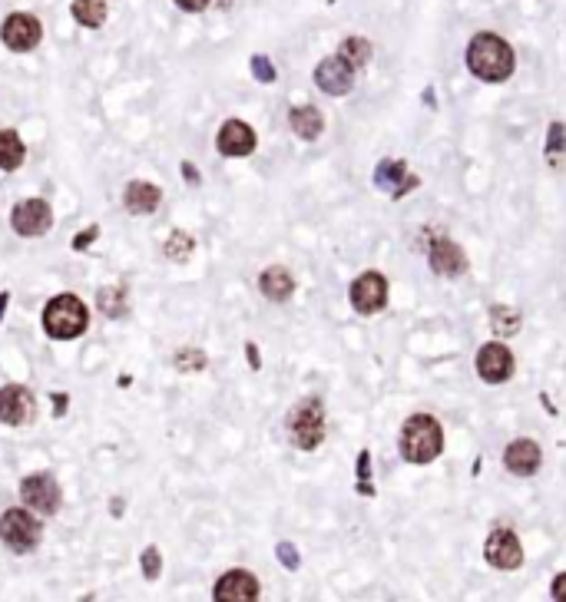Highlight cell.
I'll return each mask as SVG.
<instances>
[{"mask_svg":"<svg viewBox=\"0 0 566 602\" xmlns=\"http://www.w3.org/2000/svg\"><path fill=\"white\" fill-rule=\"evenodd\" d=\"M23 156H27V149H23L21 136L13 133V130H0V169L13 173L23 163Z\"/></svg>","mask_w":566,"mask_h":602,"instance_id":"cell-23","label":"cell"},{"mask_svg":"<svg viewBox=\"0 0 566 602\" xmlns=\"http://www.w3.org/2000/svg\"><path fill=\"white\" fill-rule=\"evenodd\" d=\"M11 225H13V232L23 235V238H37V235L50 232V225H53L50 202H47V199H23V202L13 205Z\"/></svg>","mask_w":566,"mask_h":602,"instance_id":"cell-9","label":"cell"},{"mask_svg":"<svg viewBox=\"0 0 566 602\" xmlns=\"http://www.w3.org/2000/svg\"><path fill=\"white\" fill-rule=\"evenodd\" d=\"M258 288H262V295L268 298V301H289L292 292H295V278L289 275V268L282 265H272L262 272V278H258Z\"/></svg>","mask_w":566,"mask_h":602,"instance_id":"cell-20","label":"cell"},{"mask_svg":"<svg viewBox=\"0 0 566 602\" xmlns=\"http://www.w3.org/2000/svg\"><path fill=\"white\" fill-rule=\"evenodd\" d=\"M53 400H57V414H63L67 410V394H57Z\"/></svg>","mask_w":566,"mask_h":602,"instance_id":"cell-40","label":"cell"},{"mask_svg":"<svg viewBox=\"0 0 566 602\" xmlns=\"http://www.w3.org/2000/svg\"><path fill=\"white\" fill-rule=\"evenodd\" d=\"M252 73H256V80H262V83H275V67H272V60H268V57H262V53H258V57H252Z\"/></svg>","mask_w":566,"mask_h":602,"instance_id":"cell-31","label":"cell"},{"mask_svg":"<svg viewBox=\"0 0 566 602\" xmlns=\"http://www.w3.org/2000/svg\"><path fill=\"white\" fill-rule=\"evenodd\" d=\"M96 235H100V225H90V229H83L80 235H73V248H76V252H83V248L90 246V242H96Z\"/></svg>","mask_w":566,"mask_h":602,"instance_id":"cell-34","label":"cell"},{"mask_svg":"<svg viewBox=\"0 0 566 602\" xmlns=\"http://www.w3.org/2000/svg\"><path fill=\"white\" fill-rule=\"evenodd\" d=\"M563 136H566L563 123H553V126H550V153H546V156H550V163H553V166L560 163V156H556V153H560V149L566 146Z\"/></svg>","mask_w":566,"mask_h":602,"instance_id":"cell-32","label":"cell"},{"mask_svg":"<svg viewBox=\"0 0 566 602\" xmlns=\"http://www.w3.org/2000/svg\"><path fill=\"white\" fill-rule=\"evenodd\" d=\"M219 602H252L258 599V580L246 570H232L216 582L212 592Z\"/></svg>","mask_w":566,"mask_h":602,"instance_id":"cell-16","label":"cell"},{"mask_svg":"<svg viewBox=\"0 0 566 602\" xmlns=\"http://www.w3.org/2000/svg\"><path fill=\"white\" fill-rule=\"evenodd\" d=\"M96 305L106 318H123L126 308H130V295H126V285H113V288H100L96 292Z\"/></svg>","mask_w":566,"mask_h":602,"instance_id":"cell-24","label":"cell"},{"mask_svg":"<svg viewBox=\"0 0 566 602\" xmlns=\"http://www.w3.org/2000/svg\"><path fill=\"white\" fill-rule=\"evenodd\" d=\"M484 556L494 570L510 572V570H520V562H524V546H520L514 530H494L484 543Z\"/></svg>","mask_w":566,"mask_h":602,"instance_id":"cell-10","label":"cell"},{"mask_svg":"<svg viewBox=\"0 0 566 602\" xmlns=\"http://www.w3.org/2000/svg\"><path fill=\"white\" fill-rule=\"evenodd\" d=\"M90 325V311L83 305L80 298L70 295V292H63V295L50 298L47 308H43V331L57 341H73V337H80Z\"/></svg>","mask_w":566,"mask_h":602,"instance_id":"cell-3","label":"cell"},{"mask_svg":"<svg viewBox=\"0 0 566 602\" xmlns=\"http://www.w3.org/2000/svg\"><path fill=\"white\" fill-rule=\"evenodd\" d=\"M427 262H431L434 272L444 278L461 275L463 268H467V258H463L461 246H454L451 238H437L431 246V252H427Z\"/></svg>","mask_w":566,"mask_h":602,"instance_id":"cell-18","label":"cell"},{"mask_svg":"<svg viewBox=\"0 0 566 602\" xmlns=\"http://www.w3.org/2000/svg\"><path fill=\"white\" fill-rule=\"evenodd\" d=\"M175 7L185 13H199V11H206L209 7V0H175Z\"/></svg>","mask_w":566,"mask_h":602,"instance_id":"cell-35","label":"cell"},{"mask_svg":"<svg viewBox=\"0 0 566 602\" xmlns=\"http://www.w3.org/2000/svg\"><path fill=\"white\" fill-rule=\"evenodd\" d=\"M553 599H560V602H566V572H560V576H556L553 580Z\"/></svg>","mask_w":566,"mask_h":602,"instance_id":"cell-36","label":"cell"},{"mask_svg":"<svg viewBox=\"0 0 566 602\" xmlns=\"http://www.w3.org/2000/svg\"><path fill=\"white\" fill-rule=\"evenodd\" d=\"M159 570H163V556H159V550H156V546H146L143 550V576L146 580H156Z\"/></svg>","mask_w":566,"mask_h":602,"instance_id":"cell-30","label":"cell"},{"mask_svg":"<svg viewBox=\"0 0 566 602\" xmlns=\"http://www.w3.org/2000/svg\"><path fill=\"white\" fill-rule=\"evenodd\" d=\"M520 318L510 311V308H494V328L500 331V335H517L520 331Z\"/></svg>","mask_w":566,"mask_h":602,"instance_id":"cell-28","label":"cell"},{"mask_svg":"<svg viewBox=\"0 0 566 602\" xmlns=\"http://www.w3.org/2000/svg\"><path fill=\"white\" fill-rule=\"evenodd\" d=\"M175 368L179 371H202L206 368V355L196 351V347H185V351L175 355Z\"/></svg>","mask_w":566,"mask_h":602,"instance_id":"cell-27","label":"cell"},{"mask_svg":"<svg viewBox=\"0 0 566 602\" xmlns=\"http://www.w3.org/2000/svg\"><path fill=\"white\" fill-rule=\"evenodd\" d=\"M315 83H319L325 93H331V96H345V93L351 90V83H355V67H351L341 53L325 57V60L319 63V70H315Z\"/></svg>","mask_w":566,"mask_h":602,"instance_id":"cell-13","label":"cell"},{"mask_svg":"<svg viewBox=\"0 0 566 602\" xmlns=\"http://www.w3.org/2000/svg\"><path fill=\"white\" fill-rule=\"evenodd\" d=\"M418 183H421V179L408 173V163H401V159H384V163H378V169H374V185L384 189L391 199L408 195L411 189H418Z\"/></svg>","mask_w":566,"mask_h":602,"instance_id":"cell-14","label":"cell"},{"mask_svg":"<svg viewBox=\"0 0 566 602\" xmlns=\"http://www.w3.org/2000/svg\"><path fill=\"white\" fill-rule=\"evenodd\" d=\"M33 414H37V404H33V394L21 384H7L0 388V424H11V427H23L31 424Z\"/></svg>","mask_w":566,"mask_h":602,"instance_id":"cell-11","label":"cell"},{"mask_svg":"<svg viewBox=\"0 0 566 602\" xmlns=\"http://www.w3.org/2000/svg\"><path fill=\"white\" fill-rule=\"evenodd\" d=\"M289 123H292V133L301 136L305 143H311V139H319L321 130H325V116H321L319 106H295V110L289 112Z\"/></svg>","mask_w":566,"mask_h":602,"instance_id":"cell-21","label":"cell"},{"mask_svg":"<svg viewBox=\"0 0 566 602\" xmlns=\"http://www.w3.org/2000/svg\"><path fill=\"white\" fill-rule=\"evenodd\" d=\"M21 500L27 510L33 513H43V517H53V513L60 510V500L63 493L57 487V480L50 473H31V477L21 480Z\"/></svg>","mask_w":566,"mask_h":602,"instance_id":"cell-6","label":"cell"},{"mask_svg":"<svg viewBox=\"0 0 566 602\" xmlns=\"http://www.w3.org/2000/svg\"><path fill=\"white\" fill-rule=\"evenodd\" d=\"M40 536H43V526L40 520L33 517V513L21 510V507H13L0 517V540L11 553H33L40 546Z\"/></svg>","mask_w":566,"mask_h":602,"instance_id":"cell-5","label":"cell"},{"mask_svg":"<svg viewBox=\"0 0 566 602\" xmlns=\"http://www.w3.org/2000/svg\"><path fill=\"white\" fill-rule=\"evenodd\" d=\"M70 13L80 27L96 31V27H103L106 23V0H73Z\"/></svg>","mask_w":566,"mask_h":602,"instance_id":"cell-22","label":"cell"},{"mask_svg":"<svg viewBox=\"0 0 566 602\" xmlns=\"http://www.w3.org/2000/svg\"><path fill=\"white\" fill-rule=\"evenodd\" d=\"M275 553H278V560L285 562V570H299V553H295V546L292 543H278L275 546Z\"/></svg>","mask_w":566,"mask_h":602,"instance_id":"cell-33","label":"cell"},{"mask_svg":"<svg viewBox=\"0 0 566 602\" xmlns=\"http://www.w3.org/2000/svg\"><path fill=\"white\" fill-rule=\"evenodd\" d=\"M246 355H248V364H252V368H258V351H256V345H246Z\"/></svg>","mask_w":566,"mask_h":602,"instance_id":"cell-38","label":"cell"},{"mask_svg":"<svg viewBox=\"0 0 566 602\" xmlns=\"http://www.w3.org/2000/svg\"><path fill=\"white\" fill-rule=\"evenodd\" d=\"M7 301H11V295H7V292H0V321H4V311H7Z\"/></svg>","mask_w":566,"mask_h":602,"instance_id":"cell-39","label":"cell"},{"mask_svg":"<svg viewBox=\"0 0 566 602\" xmlns=\"http://www.w3.org/2000/svg\"><path fill=\"white\" fill-rule=\"evenodd\" d=\"M183 175H185V179H189V183H193V185L199 183V173H196V166H193V163H183Z\"/></svg>","mask_w":566,"mask_h":602,"instance_id":"cell-37","label":"cell"},{"mask_svg":"<svg viewBox=\"0 0 566 602\" xmlns=\"http://www.w3.org/2000/svg\"><path fill=\"white\" fill-rule=\"evenodd\" d=\"M368 470H371V454L368 450H361L358 454V493L361 497H374V490H371V480H368Z\"/></svg>","mask_w":566,"mask_h":602,"instance_id":"cell-29","label":"cell"},{"mask_svg":"<svg viewBox=\"0 0 566 602\" xmlns=\"http://www.w3.org/2000/svg\"><path fill=\"white\" fill-rule=\"evenodd\" d=\"M540 460H544L540 447L526 437L507 444V450H504V467L510 470V473H517V477H534L536 470H540Z\"/></svg>","mask_w":566,"mask_h":602,"instance_id":"cell-17","label":"cell"},{"mask_svg":"<svg viewBox=\"0 0 566 602\" xmlns=\"http://www.w3.org/2000/svg\"><path fill=\"white\" fill-rule=\"evenodd\" d=\"M514 47L504 37H497V33H477L471 47H467V70L474 73L477 80L504 83L507 76H514Z\"/></svg>","mask_w":566,"mask_h":602,"instance_id":"cell-1","label":"cell"},{"mask_svg":"<svg viewBox=\"0 0 566 602\" xmlns=\"http://www.w3.org/2000/svg\"><path fill=\"white\" fill-rule=\"evenodd\" d=\"M444 450V427L431 414H414L401 427V457L408 463H431Z\"/></svg>","mask_w":566,"mask_h":602,"instance_id":"cell-2","label":"cell"},{"mask_svg":"<svg viewBox=\"0 0 566 602\" xmlns=\"http://www.w3.org/2000/svg\"><path fill=\"white\" fill-rule=\"evenodd\" d=\"M348 298L358 315H378L388 305V278L382 272H364L351 282Z\"/></svg>","mask_w":566,"mask_h":602,"instance_id":"cell-7","label":"cell"},{"mask_svg":"<svg viewBox=\"0 0 566 602\" xmlns=\"http://www.w3.org/2000/svg\"><path fill=\"white\" fill-rule=\"evenodd\" d=\"M289 434H292V444L299 450H315L321 447V440H325V408H321L319 398H305L299 400L289 414Z\"/></svg>","mask_w":566,"mask_h":602,"instance_id":"cell-4","label":"cell"},{"mask_svg":"<svg viewBox=\"0 0 566 602\" xmlns=\"http://www.w3.org/2000/svg\"><path fill=\"white\" fill-rule=\"evenodd\" d=\"M193 248H196L193 235H189V232H173V235H169V242H166V256L173 258V262H185V258L193 256Z\"/></svg>","mask_w":566,"mask_h":602,"instance_id":"cell-26","label":"cell"},{"mask_svg":"<svg viewBox=\"0 0 566 602\" xmlns=\"http://www.w3.org/2000/svg\"><path fill=\"white\" fill-rule=\"evenodd\" d=\"M159 202H163V193L156 189L153 183H130L123 189V205L126 212L133 215H149L159 209Z\"/></svg>","mask_w":566,"mask_h":602,"instance_id":"cell-19","label":"cell"},{"mask_svg":"<svg viewBox=\"0 0 566 602\" xmlns=\"http://www.w3.org/2000/svg\"><path fill=\"white\" fill-rule=\"evenodd\" d=\"M216 146H219V153L232 156V159L256 153V130L248 123H242V120H229V123H222V130H219Z\"/></svg>","mask_w":566,"mask_h":602,"instance_id":"cell-15","label":"cell"},{"mask_svg":"<svg viewBox=\"0 0 566 602\" xmlns=\"http://www.w3.org/2000/svg\"><path fill=\"white\" fill-rule=\"evenodd\" d=\"M338 53L355 67V70H358V67H364V63L371 60V43L364 40V37H348V40L341 43Z\"/></svg>","mask_w":566,"mask_h":602,"instance_id":"cell-25","label":"cell"},{"mask_svg":"<svg viewBox=\"0 0 566 602\" xmlns=\"http://www.w3.org/2000/svg\"><path fill=\"white\" fill-rule=\"evenodd\" d=\"M477 374H481L487 384H504V381L514 374V355H510L500 341L484 345L477 351Z\"/></svg>","mask_w":566,"mask_h":602,"instance_id":"cell-12","label":"cell"},{"mask_svg":"<svg viewBox=\"0 0 566 602\" xmlns=\"http://www.w3.org/2000/svg\"><path fill=\"white\" fill-rule=\"evenodd\" d=\"M0 40L13 53H31L43 40V27L33 13H11L0 23Z\"/></svg>","mask_w":566,"mask_h":602,"instance_id":"cell-8","label":"cell"}]
</instances>
